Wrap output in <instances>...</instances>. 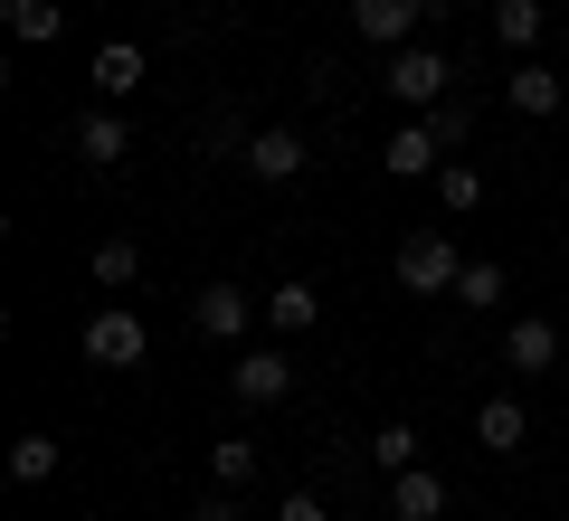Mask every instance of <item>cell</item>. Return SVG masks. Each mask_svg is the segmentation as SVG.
Here are the masks:
<instances>
[{
	"label": "cell",
	"instance_id": "cell-21",
	"mask_svg": "<svg viewBox=\"0 0 569 521\" xmlns=\"http://www.w3.org/2000/svg\"><path fill=\"white\" fill-rule=\"evenodd\" d=\"M437 200H447V219L485 209V171H475V161H447V171H437Z\"/></svg>",
	"mask_w": 569,
	"mask_h": 521
},
{
	"label": "cell",
	"instance_id": "cell-8",
	"mask_svg": "<svg viewBox=\"0 0 569 521\" xmlns=\"http://www.w3.org/2000/svg\"><path fill=\"white\" fill-rule=\"evenodd\" d=\"M380 161H389V171H399V181H437V171H447V142H437V123H399V133H389L380 142Z\"/></svg>",
	"mask_w": 569,
	"mask_h": 521
},
{
	"label": "cell",
	"instance_id": "cell-23",
	"mask_svg": "<svg viewBox=\"0 0 569 521\" xmlns=\"http://www.w3.org/2000/svg\"><path fill=\"white\" fill-rule=\"evenodd\" d=\"M247 142H257V133H247L238 114H209V123H200V152H209V161H247Z\"/></svg>",
	"mask_w": 569,
	"mask_h": 521
},
{
	"label": "cell",
	"instance_id": "cell-18",
	"mask_svg": "<svg viewBox=\"0 0 569 521\" xmlns=\"http://www.w3.org/2000/svg\"><path fill=\"white\" fill-rule=\"evenodd\" d=\"M58 437H48V427H29V437L20 445H10V483H58Z\"/></svg>",
	"mask_w": 569,
	"mask_h": 521
},
{
	"label": "cell",
	"instance_id": "cell-28",
	"mask_svg": "<svg viewBox=\"0 0 569 521\" xmlns=\"http://www.w3.org/2000/svg\"><path fill=\"white\" fill-rule=\"evenodd\" d=\"M560 39H569V10H560Z\"/></svg>",
	"mask_w": 569,
	"mask_h": 521
},
{
	"label": "cell",
	"instance_id": "cell-4",
	"mask_svg": "<svg viewBox=\"0 0 569 521\" xmlns=\"http://www.w3.org/2000/svg\"><path fill=\"white\" fill-rule=\"evenodd\" d=\"M67 142H77V161H86V171H123V161H133V123H123L114 104L77 114V123H67Z\"/></svg>",
	"mask_w": 569,
	"mask_h": 521
},
{
	"label": "cell",
	"instance_id": "cell-15",
	"mask_svg": "<svg viewBox=\"0 0 569 521\" xmlns=\"http://www.w3.org/2000/svg\"><path fill=\"white\" fill-rule=\"evenodd\" d=\"M86 86H96V104H123V96H133V86H142V48H96V67H86Z\"/></svg>",
	"mask_w": 569,
	"mask_h": 521
},
{
	"label": "cell",
	"instance_id": "cell-17",
	"mask_svg": "<svg viewBox=\"0 0 569 521\" xmlns=\"http://www.w3.org/2000/svg\"><path fill=\"white\" fill-rule=\"evenodd\" d=\"M541 29H550V10L541 0H493V39L522 58V48H541Z\"/></svg>",
	"mask_w": 569,
	"mask_h": 521
},
{
	"label": "cell",
	"instance_id": "cell-13",
	"mask_svg": "<svg viewBox=\"0 0 569 521\" xmlns=\"http://www.w3.org/2000/svg\"><path fill=\"white\" fill-rule=\"evenodd\" d=\"M560 104H569V86L550 77L541 58H522V67H512V114H531V123H550V114H560Z\"/></svg>",
	"mask_w": 569,
	"mask_h": 521
},
{
	"label": "cell",
	"instance_id": "cell-6",
	"mask_svg": "<svg viewBox=\"0 0 569 521\" xmlns=\"http://www.w3.org/2000/svg\"><path fill=\"white\" fill-rule=\"evenodd\" d=\"M550 361H560V322H550V313H512L503 322V370H512V380H541Z\"/></svg>",
	"mask_w": 569,
	"mask_h": 521
},
{
	"label": "cell",
	"instance_id": "cell-3",
	"mask_svg": "<svg viewBox=\"0 0 569 521\" xmlns=\"http://www.w3.org/2000/svg\"><path fill=\"white\" fill-rule=\"evenodd\" d=\"M142 351H152V322H142L133 303H96V313H86V361L96 370H133Z\"/></svg>",
	"mask_w": 569,
	"mask_h": 521
},
{
	"label": "cell",
	"instance_id": "cell-29",
	"mask_svg": "<svg viewBox=\"0 0 569 521\" xmlns=\"http://www.w3.org/2000/svg\"><path fill=\"white\" fill-rule=\"evenodd\" d=\"M437 10H447V0H437Z\"/></svg>",
	"mask_w": 569,
	"mask_h": 521
},
{
	"label": "cell",
	"instance_id": "cell-14",
	"mask_svg": "<svg viewBox=\"0 0 569 521\" xmlns=\"http://www.w3.org/2000/svg\"><path fill=\"white\" fill-rule=\"evenodd\" d=\"M522 437H531L522 399H485L475 408V445H485V455H522Z\"/></svg>",
	"mask_w": 569,
	"mask_h": 521
},
{
	"label": "cell",
	"instance_id": "cell-5",
	"mask_svg": "<svg viewBox=\"0 0 569 521\" xmlns=\"http://www.w3.org/2000/svg\"><path fill=\"white\" fill-rule=\"evenodd\" d=\"M228 399H238V408H284V399H295V361H284V351H238Z\"/></svg>",
	"mask_w": 569,
	"mask_h": 521
},
{
	"label": "cell",
	"instance_id": "cell-22",
	"mask_svg": "<svg viewBox=\"0 0 569 521\" xmlns=\"http://www.w3.org/2000/svg\"><path fill=\"white\" fill-rule=\"evenodd\" d=\"M370 464H380V474H408V464H418V427H408V418H389L380 437H370Z\"/></svg>",
	"mask_w": 569,
	"mask_h": 521
},
{
	"label": "cell",
	"instance_id": "cell-25",
	"mask_svg": "<svg viewBox=\"0 0 569 521\" xmlns=\"http://www.w3.org/2000/svg\"><path fill=\"white\" fill-rule=\"evenodd\" d=\"M427 123H437V142H447V152H466V133H475V104H456V96H447Z\"/></svg>",
	"mask_w": 569,
	"mask_h": 521
},
{
	"label": "cell",
	"instance_id": "cell-27",
	"mask_svg": "<svg viewBox=\"0 0 569 521\" xmlns=\"http://www.w3.org/2000/svg\"><path fill=\"white\" fill-rule=\"evenodd\" d=\"M190 521H238V493H228V483H219V493H200V512H190Z\"/></svg>",
	"mask_w": 569,
	"mask_h": 521
},
{
	"label": "cell",
	"instance_id": "cell-26",
	"mask_svg": "<svg viewBox=\"0 0 569 521\" xmlns=\"http://www.w3.org/2000/svg\"><path fill=\"white\" fill-rule=\"evenodd\" d=\"M276 521H323V493H284V502H276Z\"/></svg>",
	"mask_w": 569,
	"mask_h": 521
},
{
	"label": "cell",
	"instance_id": "cell-1",
	"mask_svg": "<svg viewBox=\"0 0 569 521\" xmlns=\"http://www.w3.org/2000/svg\"><path fill=\"white\" fill-rule=\"evenodd\" d=\"M456 275H466V257H456V238H447V228H408V238H399V284H408L418 303L456 294Z\"/></svg>",
	"mask_w": 569,
	"mask_h": 521
},
{
	"label": "cell",
	"instance_id": "cell-2",
	"mask_svg": "<svg viewBox=\"0 0 569 521\" xmlns=\"http://www.w3.org/2000/svg\"><path fill=\"white\" fill-rule=\"evenodd\" d=\"M389 104H408V114H437V104L456 96V67L437 58V48H389Z\"/></svg>",
	"mask_w": 569,
	"mask_h": 521
},
{
	"label": "cell",
	"instance_id": "cell-24",
	"mask_svg": "<svg viewBox=\"0 0 569 521\" xmlns=\"http://www.w3.org/2000/svg\"><path fill=\"white\" fill-rule=\"evenodd\" d=\"M456 303H475V313H485V303H503V265H493V257H475L466 275H456Z\"/></svg>",
	"mask_w": 569,
	"mask_h": 521
},
{
	"label": "cell",
	"instance_id": "cell-20",
	"mask_svg": "<svg viewBox=\"0 0 569 521\" xmlns=\"http://www.w3.org/2000/svg\"><path fill=\"white\" fill-rule=\"evenodd\" d=\"M133 275H142V238H104L96 247V284H104V294H123Z\"/></svg>",
	"mask_w": 569,
	"mask_h": 521
},
{
	"label": "cell",
	"instance_id": "cell-12",
	"mask_svg": "<svg viewBox=\"0 0 569 521\" xmlns=\"http://www.w3.org/2000/svg\"><path fill=\"white\" fill-rule=\"evenodd\" d=\"M0 20L20 48H58L67 39V0H0Z\"/></svg>",
	"mask_w": 569,
	"mask_h": 521
},
{
	"label": "cell",
	"instance_id": "cell-7",
	"mask_svg": "<svg viewBox=\"0 0 569 521\" xmlns=\"http://www.w3.org/2000/svg\"><path fill=\"white\" fill-rule=\"evenodd\" d=\"M257 313H266V303H247L238 284H219V275H209L200 294H190V332H200V341H238Z\"/></svg>",
	"mask_w": 569,
	"mask_h": 521
},
{
	"label": "cell",
	"instance_id": "cell-10",
	"mask_svg": "<svg viewBox=\"0 0 569 521\" xmlns=\"http://www.w3.org/2000/svg\"><path fill=\"white\" fill-rule=\"evenodd\" d=\"M389 521H447V474H437V464L389 474Z\"/></svg>",
	"mask_w": 569,
	"mask_h": 521
},
{
	"label": "cell",
	"instance_id": "cell-16",
	"mask_svg": "<svg viewBox=\"0 0 569 521\" xmlns=\"http://www.w3.org/2000/svg\"><path fill=\"white\" fill-rule=\"evenodd\" d=\"M247 171H257L266 190H284L295 171H305V142H295V133H257V142H247Z\"/></svg>",
	"mask_w": 569,
	"mask_h": 521
},
{
	"label": "cell",
	"instance_id": "cell-19",
	"mask_svg": "<svg viewBox=\"0 0 569 521\" xmlns=\"http://www.w3.org/2000/svg\"><path fill=\"white\" fill-rule=\"evenodd\" d=\"M257 464H266L257 437H219V445H209V474H219L228 493H238V483H257Z\"/></svg>",
	"mask_w": 569,
	"mask_h": 521
},
{
	"label": "cell",
	"instance_id": "cell-9",
	"mask_svg": "<svg viewBox=\"0 0 569 521\" xmlns=\"http://www.w3.org/2000/svg\"><path fill=\"white\" fill-rule=\"evenodd\" d=\"M437 0H351V29H361L370 48H408V29L427 20Z\"/></svg>",
	"mask_w": 569,
	"mask_h": 521
},
{
	"label": "cell",
	"instance_id": "cell-11",
	"mask_svg": "<svg viewBox=\"0 0 569 521\" xmlns=\"http://www.w3.org/2000/svg\"><path fill=\"white\" fill-rule=\"evenodd\" d=\"M313 322H323V294H313L305 275H284L276 294H266V332H276V341H295V332H313Z\"/></svg>",
	"mask_w": 569,
	"mask_h": 521
}]
</instances>
